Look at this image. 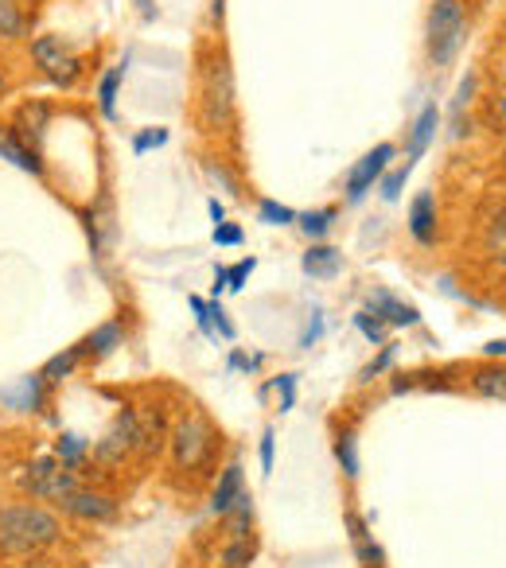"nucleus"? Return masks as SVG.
I'll list each match as a JSON object with an SVG mask.
<instances>
[{"label":"nucleus","instance_id":"nucleus-1","mask_svg":"<svg viewBox=\"0 0 506 568\" xmlns=\"http://www.w3.org/2000/svg\"><path fill=\"white\" fill-rule=\"evenodd\" d=\"M63 537V521L48 506L32 503H9L0 506V552L4 557H40Z\"/></svg>","mask_w":506,"mask_h":568},{"label":"nucleus","instance_id":"nucleus-2","mask_svg":"<svg viewBox=\"0 0 506 568\" xmlns=\"http://www.w3.org/2000/svg\"><path fill=\"white\" fill-rule=\"evenodd\" d=\"M199 118H203L206 133H226L237 118L234 102V71H230L226 55H214L203 67V90H199Z\"/></svg>","mask_w":506,"mask_h":568},{"label":"nucleus","instance_id":"nucleus-3","mask_svg":"<svg viewBox=\"0 0 506 568\" xmlns=\"http://www.w3.org/2000/svg\"><path fill=\"white\" fill-rule=\"evenodd\" d=\"M168 444H172V467L175 471L199 475L203 467H211L214 452H219V433H214L206 417L188 413V417L175 420V428L168 433Z\"/></svg>","mask_w":506,"mask_h":568},{"label":"nucleus","instance_id":"nucleus-4","mask_svg":"<svg viewBox=\"0 0 506 568\" xmlns=\"http://www.w3.org/2000/svg\"><path fill=\"white\" fill-rule=\"evenodd\" d=\"M464 0H433L428 9V24H425V48H428V63L433 67H448L452 59L464 48Z\"/></svg>","mask_w":506,"mask_h":568},{"label":"nucleus","instance_id":"nucleus-5","mask_svg":"<svg viewBox=\"0 0 506 568\" xmlns=\"http://www.w3.org/2000/svg\"><path fill=\"white\" fill-rule=\"evenodd\" d=\"M32 63H36V71L59 90H74L82 82V74H87L79 51H74L63 36H51V32L32 40Z\"/></svg>","mask_w":506,"mask_h":568},{"label":"nucleus","instance_id":"nucleus-6","mask_svg":"<svg viewBox=\"0 0 506 568\" xmlns=\"http://www.w3.org/2000/svg\"><path fill=\"white\" fill-rule=\"evenodd\" d=\"M17 483L24 487L28 498H36V503H63L67 495H71L74 487H79V479H74L71 467H63L55 456H43V459H32V464L24 467V475H17Z\"/></svg>","mask_w":506,"mask_h":568},{"label":"nucleus","instance_id":"nucleus-7","mask_svg":"<svg viewBox=\"0 0 506 568\" xmlns=\"http://www.w3.org/2000/svg\"><path fill=\"white\" fill-rule=\"evenodd\" d=\"M98 467H121L125 459L141 456V420H136V409H121L113 417V425L105 428L102 440L90 448Z\"/></svg>","mask_w":506,"mask_h":568},{"label":"nucleus","instance_id":"nucleus-8","mask_svg":"<svg viewBox=\"0 0 506 568\" xmlns=\"http://www.w3.org/2000/svg\"><path fill=\"white\" fill-rule=\"evenodd\" d=\"M394 144H378V149H371L363 160H358L355 168L347 172V199L351 203H358V199L366 195V191L374 187V183L386 175V168H389V160H394Z\"/></svg>","mask_w":506,"mask_h":568},{"label":"nucleus","instance_id":"nucleus-9","mask_svg":"<svg viewBox=\"0 0 506 568\" xmlns=\"http://www.w3.org/2000/svg\"><path fill=\"white\" fill-rule=\"evenodd\" d=\"M59 506L79 521H113L118 518V498L102 495V490H87V487H74Z\"/></svg>","mask_w":506,"mask_h":568},{"label":"nucleus","instance_id":"nucleus-10","mask_svg":"<svg viewBox=\"0 0 506 568\" xmlns=\"http://www.w3.org/2000/svg\"><path fill=\"white\" fill-rule=\"evenodd\" d=\"M48 125H51V105L43 102V98H32V102L20 105L17 125L12 129H17V136L36 152V156H43V136H48Z\"/></svg>","mask_w":506,"mask_h":568},{"label":"nucleus","instance_id":"nucleus-11","mask_svg":"<svg viewBox=\"0 0 506 568\" xmlns=\"http://www.w3.org/2000/svg\"><path fill=\"white\" fill-rule=\"evenodd\" d=\"M48 382L40 374H28V378L12 382V386L0 389V402L9 405L12 413H40L43 402H48Z\"/></svg>","mask_w":506,"mask_h":568},{"label":"nucleus","instance_id":"nucleus-12","mask_svg":"<svg viewBox=\"0 0 506 568\" xmlns=\"http://www.w3.org/2000/svg\"><path fill=\"white\" fill-rule=\"evenodd\" d=\"M32 0H0V40H32Z\"/></svg>","mask_w":506,"mask_h":568},{"label":"nucleus","instance_id":"nucleus-13","mask_svg":"<svg viewBox=\"0 0 506 568\" xmlns=\"http://www.w3.org/2000/svg\"><path fill=\"white\" fill-rule=\"evenodd\" d=\"M0 160L17 164L20 172L43 175V156H36V152L17 136V129H12V125H0Z\"/></svg>","mask_w":506,"mask_h":568},{"label":"nucleus","instance_id":"nucleus-14","mask_svg":"<svg viewBox=\"0 0 506 568\" xmlns=\"http://www.w3.org/2000/svg\"><path fill=\"white\" fill-rule=\"evenodd\" d=\"M237 498H242V464H226L211 490V510L219 514V518H226Z\"/></svg>","mask_w":506,"mask_h":568},{"label":"nucleus","instance_id":"nucleus-15","mask_svg":"<svg viewBox=\"0 0 506 568\" xmlns=\"http://www.w3.org/2000/svg\"><path fill=\"white\" fill-rule=\"evenodd\" d=\"M409 234L417 237L421 245H433L436 242V199L433 191H421L409 206Z\"/></svg>","mask_w":506,"mask_h":568},{"label":"nucleus","instance_id":"nucleus-16","mask_svg":"<svg viewBox=\"0 0 506 568\" xmlns=\"http://www.w3.org/2000/svg\"><path fill=\"white\" fill-rule=\"evenodd\" d=\"M121 343H125V332H121V324H113L110 320V324L94 327V332L79 343V351H82V358H110Z\"/></svg>","mask_w":506,"mask_h":568},{"label":"nucleus","instance_id":"nucleus-17","mask_svg":"<svg viewBox=\"0 0 506 568\" xmlns=\"http://www.w3.org/2000/svg\"><path fill=\"white\" fill-rule=\"evenodd\" d=\"M136 420H141V459L156 456L168 440V425H164V413L160 409H136Z\"/></svg>","mask_w":506,"mask_h":568},{"label":"nucleus","instance_id":"nucleus-18","mask_svg":"<svg viewBox=\"0 0 506 568\" xmlns=\"http://www.w3.org/2000/svg\"><path fill=\"white\" fill-rule=\"evenodd\" d=\"M371 308H374V316H378L386 327H413V324H417V308H413V304L394 301L389 293H374L371 296Z\"/></svg>","mask_w":506,"mask_h":568},{"label":"nucleus","instance_id":"nucleus-19","mask_svg":"<svg viewBox=\"0 0 506 568\" xmlns=\"http://www.w3.org/2000/svg\"><path fill=\"white\" fill-rule=\"evenodd\" d=\"M472 389L487 402H506V366L503 363H490V366H479L472 374Z\"/></svg>","mask_w":506,"mask_h":568},{"label":"nucleus","instance_id":"nucleus-20","mask_svg":"<svg viewBox=\"0 0 506 568\" xmlns=\"http://www.w3.org/2000/svg\"><path fill=\"white\" fill-rule=\"evenodd\" d=\"M340 268H343V257H340V250H332V245H312V250L304 253V273L308 276L327 281V276H335Z\"/></svg>","mask_w":506,"mask_h":568},{"label":"nucleus","instance_id":"nucleus-21","mask_svg":"<svg viewBox=\"0 0 506 568\" xmlns=\"http://www.w3.org/2000/svg\"><path fill=\"white\" fill-rule=\"evenodd\" d=\"M483 250L490 253V261H498L506 268V203L490 214L487 230H483Z\"/></svg>","mask_w":506,"mask_h":568},{"label":"nucleus","instance_id":"nucleus-22","mask_svg":"<svg viewBox=\"0 0 506 568\" xmlns=\"http://www.w3.org/2000/svg\"><path fill=\"white\" fill-rule=\"evenodd\" d=\"M82 363V351L79 347H67V351H59L55 358H48L43 363V371H40V378L48 382V386H63L67 378L74 374V366Z\"/></svg>","mask_w":506,"mask_h":568},{"label":"nucleus","instance_id":"nucleus-23","mask_svg":"<svg viewBox=\"0 0 506 568\" xmlns=\"http://www.w3.org/2000/svg\"><path fill=\"white\" fill-rule=\"evenodd\" d=\"M55 459L74 471V467H82L90 459V440H87V436H79V433H63L55 440Z\"/></svg>","mask_w":506,"mask_h":568},{"label":"nucleus","instance_id":"nucleus-24","mask_svg":"<svg viewBox=\"0 0 506 568\" xmlns=\"http://www.w3.org/2000/svg\"><path fill=\"white\" fill-rule=\"evenodd\" d=\"M436 121H441V110H436V105H425L417 125H413V133H409V164L428 149V141H433V133H436Z\"/></svg>","mask_w":506,"mask_h":568},{"label":"nucleus","instance_id":"nucleus-25","mask_svg":"<svg viewBox=\"0 0 506 568\" xmlns=\"http://www.w3.org/2000/svg\"><path fill=\"white\" fill-rule=\"evenodd\" d=\"M121 82H125V63L121 67H110V71L98 79V110L105 113V118H113L118 113V90Z\"/></svg>","mask_w":506,"mask_h":568},{"label":"nucleus","instance_id":"nucleus-26","mask_svg":"<svg viewBox=\"0 0 506 568\" xmlns=\"http://www.w3.org/2000/svg\"><path fill=\"white\" fill-rule=\"evenodd\" d=\"M351 529H355V534H351V537H355L358 560H363L366 568H382V560H386V557H382V549L371 541V534H366V526H363V521H358V518H351Z\"/></svg>","mask_w":506,"mask_h":568},{"label":"nucleus","instance_id":"nucleus-27","mask_svg":"<svg viewBox=\"0 0 506 568\" xmlns=\"http://www.w3.org/2000/svg\"><path fill=\"white\" fill-rule=\"evenodd\" d=\"M257 219H262L265 226H289V222H296V211L277 203V199H262V203H257Z\"/></svg>","mask_w":506,"mask_h":568},{"label":"nucleus","instance_id":"nucleus-28","mask_svg":"<svg viewBox=\"0 0 506 568\" xmlns=\"http://www.w3.org/2000/svg\"><path fill=\"white\" fill-rule=\"evenodd\" d=\"M332 226H335V211H332V206H324V211H308V214H301V230L312 237V242H316V237H324Z\"/></svg>","mask_w":506,"mask_h":568},{"label":"nucleus","instance_id":"nucleus-29","mask_svg":"<svg viewBox=\"0 0 506 568\" xmlns=\"http://www.w3.org/2000/svg\"><path fill=\"white\" fill-rule=\"evenodd\" d=\"M335 456H340V464H343V471L355 479L358 475V444H355V433H343L340 440H335Z\"/></svg>","mask_w":506,"mask_h":568},{"label":"nucleus","instance_id":"nucleus-30","mask_svg":"<svg viewBox=\"0 0 506 568\" xmlns=\"http://www.w3.org/2000/svg\"><path fill=\"white\" fill-rule=\"evenodd\" d=\"M250 560H253V549L245 537H234V541L222 549V568H250Z\"/></svg>","mask_w":506,"mask_h":568},{"label":"nucleus","instance_id":"nucleus-31","mask_svg":"<svg viewBox=\"0 0 506 568\" xmlns=\"http://www.w3.org/2000/svg\"><path fill=\"white\" fill-rule=\"evenodd\" d=\"M355 327L366 335V343H374V347H382V343H386V324H382L378 316H371V312H358Z\"/></svg>","mask_w":506,"mask_h":568},{"label":"nucleus","instance_id":"nucleus-32","mask_svg":"<svg viewBox=\"0 0 506 568\" xmlns=\"http://www.w3.org/2000/svg\"><path fill=\"white\" fill-rule=\"evenodd\" d=\"M409 172H413L409 160H405L402 168H394V172H389L386 180H382V199H389V203H394V199L402 195V187H405V180H409Z\"/></svg>","mask_w":506,"mask_h":568},{"label":"nucleus","instance_id":"nucleus-33","mask_svg":"<svg viewBox=\"0 0 506 568\" xmlns=\"http://www.w3.org/2000/svg\"><path fill=\"white\" fill-rule=\"evenodd\" d=\"M160 144H168V129H141V133L133 136V152L136 156H144V152H152V149H160Z\"/></svg>","mask_w":506,"mask_h":568},{"label":"nucleus","instance_id":"nucleus-34","mask_svg":"<svg viewBox=\"0 0 506 568\" xmlns=\"http://www.w3.org/2000/svg\"><path fill=\"white\" fill-rule=\"evenodd\" d=\"M253 268H257V261H253V257H245V261H237L234 268H226V288H230V293H242Z\"/></svg>","mask_w":506,"mask_h":568},{"label":"nucleus","instance_id":"nucleus-35","mask_svg":"<svg viewBox=\"0 0 506 568\" xmlns=\"http://www.w3.org/2000/svg\"><path fill=\"white\" fill-rule=\"evenodd\" d=\"M273 389H277L281 397V413H289L296 405V374H281L277 382H273Z\"/></svg>","mask_w":506,"mask_h":568},{"label":"nucleus","instance_id":"nucleus-36","mask_svg":"<svg viewBox=\"0 0 506 568\" xmlns=\"http://www.w3.org/2000/svg\"><path fill=\"white\" fill-rule=\"evenodd\" d=\"M242 226H234V222H219L214 226V245H242Z\"/></svg>","mask_w":506,"mask_h":568},{"label":"nucleus","instance_id":"nucleus-37","mask_svg":"<svg viewBox=\"0 0 506 568\" xmlns=\"http://www.w3.org/2000/svg\"><path fill=\"white\" fill-rule=\"evenodd\" d=\"M312 316H316V320H312L308 332L301 335V347H312V343H316L320 335H324V320H320V312H312Z\"/></svg>","mask_w":506,"mask_h":568},{"label":"nucleus","instance_id":"nucleus-38","mask_svg":"<svg viewBox=\"0 0 506 568\" xmlns=\"http://www.w3.org/2000/svg\"><path fill=\"white\" fill-rule=\"evenodd\" d=\"M389 358H394V347H386V351H382V358H378V363H371V366H366V371H363V382H371L374 374H382V371H386V366H389Z\"/></svg>","mask_w":506,"mask_h":568},{"label":"nucleus","instance_id":"nucleus-39","mask_svg":"<svg viewBox=\"0 0 506 568\" xmlns=\"http://www.w3.org/2000/svg\"><path fill=\"white\" fill-rule=\"evenodd\" d=\"M262 471H265V475L273 471V428L262 436Z\"/></svg>","mask_w":506,"mask_h":568},{"label":"nucleus","instance_id":"nucleus-40","mask_svg":"<svg viewBox=\"0 0 506 568\" xmlns=\"http://www.w3.org/2000/svg\"><path fill=\"white\" fill-rule=\"evenodd\" d=\"M230 366H234V371H253V366H257V358L234 355V358H230Z\"/></svg>","mask_w":506,"mask_h":568},{"label":"nucleus","instance_id":"nucleus-41","mask_svg":"<svg viewBox=\"0 0 506 568\" xmlns=\"http://www.w3.org/2000/svg\"><path fill=\"white\" fill-rule=\"evenodd\" d=\"M487 355H490V358H506V339L487 343Z\"/></svg>","mask_w":506,"mask_h":568},{"label":"nucleus","instance_id":"nucleus-42","mask_svg":"<svg viewBox=\"0 0 506 568\" xmlns=\"http://www.w3.org/2000/svg\"><path fill=\"white\" fill-rule=\"evenodd\" d=\"M211 219H214V226H219V222H226V211H222L219 199H211Z\"/></svg>","mask_w":506,"mask_h":568},{"label":"nucleus","instance_id":"nucleus-43","mask_svg":"<svg viewBox=\"0 0 506 568\" xmlns=\"http://www.w3.org/2000/svg\"><path fill=\"white\" fill-rule=\"evenodd\" d=\"M4 90H9V82H4V67H0V98H4Z\"/></svg>","mask_w":506,"mask_h":568},{"label":"nucleus","instance_id":"nucleus-44","mask_svg":"<svg viewBox=\"0 0 506 568\" xmlns=\"http://www.w3.org/2000/svg\"><path fill=\"white\" fill-rule=\"evenodd\" d=\"M503 118H506V98H503Z\"/></svg>","mask_w":506,"mask_h":568}]
</instances>
